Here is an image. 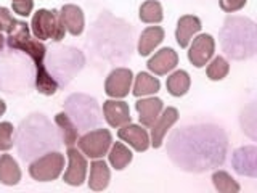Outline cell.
Masks as SVG:
<instances>
[{
    "mask_svg": "<svg viewBox=\"0 0 257 193\" xmlns=\"http://www.w3.org/2000/svg\"><path fill=\"white\" fill-rule=\"evenodd\" d=\"M167 155L187 172H207L225 163L228 137L220 126L193 124L174 131L167 140Z\"/></svg>",
    "mask_w": 257,
    "mask_h": 193,
    "instance_id": "1",
    "label": "cell"
},
{
    "mask_svg": "<svg viewBox=\"0 0 257 193\" xmlns=\"http://www.w3.org/2000/svg\"><path fill=\"white\" fill-rule=\"evenodd\" d=\"M88 45L103 60L116 61L131 58L132 28L124 20L114 18L109 12L100 15L88 32Z\"/></svg>",
    "mask_w": 257,
    "mask_h": 193,
    "instance_id": "2",
    "label": "cell"
},
{
    "mask_svg": "<svg viewBox=\"0 0 257 193\" xmlns=\"http://www.w3.org/2000/svg\"><path fill=\"white\" fill-rule=\"evenodd\" d=\"M15 145L18 148L20 158L26 163L47 151L58 150L61 145V137L58 129H55L47 116L34 113L21 121L16 129Z\"/></svg>",
    "mask_w": 257,
    "mask_h": 193,
    "instance_id": "3",
    "label": "cell"
},
{
    "mask_svg": "<svg viewBox=\"0 0 257 193\" xmlns=\"http://www.w3.org/2000/svg\"><path fill=\"white\" fill-rule=\"evenodd\" d=\"M7 44L12 50H20L31 56V60L34 61L36 66V88L44 95H55L58 92V82L55 77L48 72L45 64L47 56V47L44 45L42 40L32 39L29 34V24L26 21H20L18 26L13 32H10L7 37Z\"/></svg>",
    "mask_w": 257,
    "mask_h": 193,
    "instance_id": "4",
    "label": "cell"
},
{
    "mask_svg": "<svg viewBox=\"0 0 257 193\" xmlns=\"http://www.w3.org/2000/svg\"><path fill=\"white\" fill-rule=\"evenodd\" d=\"M220 45L231 60L252 58L257 52L255 23L243 16H227L220 29Z\"/></svg>",
    "mask_w": 257,
    "mask_h": 193,
    "instance_id": "5",
    "label": "cell"
},
{
    "mask_svg": "<svg viewBox=\"0 0 257 193\" xmlns=\"http://www.w3.org/2000/svg\"><path fill=\"white\" fill-rule=\"evenodd\" d=\"M64 113L72 119L79 132L96 129L101 123V108L96 99L87 93H71L64 100Z\"/></svg>",
    "mask_w": 257,
    "mask_h": 193,
    "instance_id": "6",
    "label": "cell"
},
{
    "mask_svg": "<svg viewBox=\"0 0 257 193\" xmlns=\"http://www.w3.org/2000/svg\"><path fill=\"white\" fill-rule=\"evenodd\" d=\"M45 64H47L48 72L55 77L58 85L64 87L84 68L85 56L82 52L77 50L74 47H61V48L52 50L48 63Z\"/></svg>",
    "mask_w": 257,
    "mask_h": 193,
    "instance_id": "7",
    "label": "cell"
},
{
    "mask_svg": "<svg viewBox=\"0 0 257 193\" xmlns=\"http://www.w3.org/2000/svg\"><path fill=\"white\" fill-rule=\"evenodd\" d=\"M31 31L37 40H55L60 42L64 39L66 28L61 21V16L58 10H45L40 8L34 13L31 21Z\"/></svg>",
    "mask_w": 257,
    "mask_h": 193,
    "instance_id": "8",
    "label": "cell"
},
{
    "mask_svg": "<svg viewBox=\"0 0 257 193\" xmlns=\"http://www.w3.org/2000/svg\"><path fill=\"white\" fill-rule=\"evenodd\" d=\"M64 169V155L60 151H47L29 164V175L37 182H50L58 179Z\"/></svg>",
    "mask_w": 257,
    "mask_h": 193,
    "instance_id": "9",
    "label": "cell"
},
{
    "mask_svg": "<svg viewBox=\"0 0 257 193\" xmlns=\"http://www.w3.org/2000/svg\"><path fill=\"white\" fill-rule=\"evenodd\" d=\"M112 135L108 129H92L87 131L82 137H79L77 148L84 153L87 158L98 159L103 158L111 148Z\"/></svg>",
    "mask_w": 257,
    "mask_h": 193,
    "instance_id": "10",
    "label": "cell"
},
{
    "mask_svg": "<svg viewBox=\"0 0 257 193\" xmlns=\"http://www.w3.org/2000/svg\"><path fill=\"white\" fill-rule=\"evenodd\" d=\"M68 167L64 171L63 180L68 185H72V187H79L82 185L85 177H87V158L82 151H79L74 147H68Z\"/></svg>",
    "mask_w": 257,
    "mask_h": 193,
    "instance_id": "11",
    "label": "cell"
},
{
    "mask_svg": "<svg viewBox=\"0 0 257 193\" xmlns=\"http://www.w3.org/2000/svg\"><path fill=\"white\" fill-rule=\"evenodd\" d=\"M134 72L128 68H116L112 69L104 82V92L111 99H124L128 95L132 87Z\"/></svg>",
    "mask_w": 257,
    "mask_h": 193,
    "instance_id": "12",
    "label": "cell"
},
{
    "mask_svg": "<svg viewBox=\"0 0 257 193\" xmlns=\"http://www.w3.org/2000/svg\"><path fill=\"white\" fill-rule=\"evenodd\" d=\"M215 52V40L211 34H199L193 39L188 52V60L195 68H203L209 63Z\"/></svg>",
    "mask_w": 257,
    "mask_h": 193,
    "instance_id": "13",
    "label": "cell"
},
{
    "mask_svg": "<svg viewBox=\"0 0 257 193\" xmlns=\"http://www.w3.org/2000/svg\"><path fill=\"white\" fill-rule=\"evenodd\" d=\"M231 164L239 175H247L255 179L257 177V148L254 145L241 147L233 151Z\"/></svg>",
    "mask_w": 257,
    "mask_h": 193,
    "instance_id": "14",
    "label": "cell"
},
{
    "mask_svg": "<svg viewBox=\"0 0 257 193\" xmlns=\"http://www.w3.org/2000/svg\"><path fill=\"white\" fill-rule=\"evenodd\" d=\"M177 121H179V111L174 107H167L166 110L161 111L159 118L156 119V123L151 126V147L153 148H161L163 147L164 137L167 131L171 129Z\"/></svg>",
    "mask_w": 257,
    "mask_h": 193,
    "instance_id": "15",
    "label": "cell"
},
{
    "mask_svg": "<svg viewBox=\"0 0 257 193\" xmlns=\"http://www.w3.org/2000/svg\"><path fill=\"white\" fill-rule=\"evenodd\" d=\"M177 64H179V55H177V52L171 47H164L151 56L147 63V66L153 74L164 76L167 72H171L172 69H175Z\"/></svg>",
    "mask_w": 257,
    "mask_h": 193,
    "instance_id": "16",
    "label": "cell"
},
{
    "mask_svg": "<svg viewBox=\"0 0 257 193\" xmlns=\"http://www.w3.org/2000/svg\"><path fill=\"white\" fill-rule=\"evenodd\" d=\"M103 116L111 127H122L132 121L128 105L122 100L103 102Z\"/></svg>",
    "mask_w": 257,
    "mask_h": 193,
    "instance_id": "17",
    "label": "cell"
},
{
    "mask_svg": "<svg viewBox=\"0 0 257 193\" xmlns=\"http://www.w3.org/2000/svg\"><path fill=\"white\" fill-rule=\"evenodd\" d=\"M119 139L128 143L135 151H147L151 145L150 140V135L147 132V129H143L142 126H137V124H125L119 129Z\"/></svg>",
    "mask_w": 257,
    "mask_h": 193,
    "instance_id": "18",
    "label": "cell"
},
{
    "mask_svg": "<svg viewBox=\"0 0 257 193\" xmlns=\"http://www.w3.org/2000/svg\"><path fill=\"white\" fill-rule=\"evenodd\" d=\"M135 110L139 113L140 123L143 127H151L159 118L161 111L164 110V103L158 96H150V99H142L135 103Z\"/></svg>",
    "mask_w": 257,
    "mask_h": 193,
    "instance_id": "19",
    "label": "cell"
},
{
    "mask_svg": "<svg viewBox=\"0 0 257 193\" xmlns=\"http://www.w3.org/2000/svg\"><path fill=\"white\" fill-rule=\"evenodd\" d=\"M60 16L61 21L64 24V28L69 32L71 36H80L84 32V26H85V18H84V12L82 8L77 5H63L60 10Z\"/></svg>",
    "mask_w": 257,
    "mask_h": 193,
    "instance_id": "20",
    "label": "cell"
},
{
    "mask_svg": "<svg viewBox=\"0 0 257 193\" xmlns=\"http://www.w3.org/2000/svg\"><path fill=\"white\" fill-rule=\"evenodd\" d=\"M201 20L195 15H183L182 18L177 21V29H175V39L177 44L182 48L188 47L191 37L198 34L201 31Z\"/></svg>",
    "mask_w": 257,
    "mask_h": 193,
    "instance_id": "21",
    "label": "cell"
},
{
    "mask_svg": "<svg viewBox=\"0 0 257 193\" xmlns=\"http://www.w3.org/2000/svg\"><path fill=\"white\" fill-rule=\"evenodd\" d=\"M111 172L108 164L103 159H95L90 164V177H88V188L93 191H101L109 185Z\"/></svg>",
    "mask_w": 257,
    "mask_h": 193,
    "instance_id": "22",
    "label": "cell"
},
{
    "mask_svg": "<svg viewBox=\"0 0 257 193\" xmlns=\"http://www.w3.org/2000/svg\"><path fill=\"white\" fill-rule=\"evenodd\" d=\"M164 36H166V32L161 26L147 28L142 32V36L139 39V45H137V48H139V53L142 56H148L161 42H163Z\"/></svg>",
    "mask_w": 257,
    "mask_h": 193,
    "instance_id": "23",
    "label": "cell"
},
{
    "mask_svg": "<svg viewBox=\"0 0 257 193\" xmlns=\"http://www.w3.org/2000/svg\"><path fill=\"white\" fill-rule=\"evenodd\" d=\"M55 124L58 127L61 143H64L66 147H74L79 140V129L72 123V119L63 111L55 116Z\"/></svg>",
    "mask_w": 257,
    "mask_h": 193,
    "instance_id": "24",
    "label": "cell"
},
{
    "mask_svg": "<svg viewBox=\"0 0 257 193\" xmlns=\"http://www.w3.org/2000/svg\"><path fill=\"white\" fill-rule=\"evenodd\" d=\"M21 180V169L12 155L0 156V182L4 185H16Z\"/></svg>",
    "mask_w": 257,
    "mask_h": 193,
    "instance_id": "25",
    "label": "cell"
},
{
    "mask_svg": "<svg viewBox=\"0 0 257 193\" xmlns=\"http://www.w3.org/2000/svg\"><path fill=\"white\" fill-rule=\"evenodd\" d=\"M161 82L159 79L148 74V72H139L135 77V84H134V90L132 93L135 96H147V95H155L159 92Z\"/></svg>",
    "mask_w": 257,
    "mask_h": 193,
    "instance_id": "26",
    "label": "cell"
},
{
    "mask_svg": "<svg viewBox=\"0 0 257 193\" xmlns=\"http://www.w3.org/2000/svg\"><path fill=\"white\" fill-rule=\"evenodd\" d=\"M190 85H191V79L188 76V72L183 69L172 72L166 80L167 92L172 96H183L190 90Z\"/></svg>",
    "mask_w": 257,
    "mask_h": 193,
    "instance_id": "27",
    "label": "cell"
},
{
    "mask_svg": "<svg viewBox=\"0 0 257 193\" xmlns=\"http://www.w3.org/2000/svg\"><path fill=\"white\" fill-rule=\"evenodd\" d=\"M108 158H109L111 166L114 167L116 171H122L124 167L131 164L134 155L122 142H116V143H111V150L108 153Z\"/></svg>",
    "mask_w": 257,
    "mask_h": 193,
    "instance_id": "28",
    "label": "cell"
},
{
    "mask_svg": "<svg viewBox=\"0 0 257 193\" xmlns=\"http://www.w3.org/2000/svg\"><path fill=\"white\" fill-rule=\"evenodd\" d=\"M140 20L147 24H155V23H161L164 18L163 13V7L158 2V0H147L143 2L140 7Z\"/></svg>",
    "mask_w": 257,
    "mask_h": 193,
    "instance_id": "29",
    "label": "cell"
},
{
    "mask_svg": "<svg viewBox=\"0 0 257 193\" xmlns=\"http://www.w3.org/2000/svg\"><path fill=\"white\" fill-rule=\"evenodd\" d=\"M212 183H214L215 190H219L222 193H238L239 191L238 182L225 171H215L212 174Z\"/></svg>",
    "mask_w": 257,
    "mask_h": 193,
    "instance_id": "30",
    "label": "cell"
},
{
    "mask_svg": "<svg viewBox=\"0 0 257 193\" xmlns=\"http://www.w3.org/2000/svg\"><path fill=\"white\" fill-rule=\"evenodd\" d=\"M230 72V64L223 56H215V58L207 64L206 74L211 80H222L228 76Z\"/></svg>",
    "mask_w": 257,
    "mask_h": 193,
    "instance_id": "31",
    "label": "cell"
},
{
    "mask_svg": "<svg viewBox=\"0 0 257 193\" xmlns=\"http://www.w3.org/2000/svg\"><path fill=\"white\" fill-rule=\"evenodd\" d=\"M15 127L12 123H0V151H8L15 145Z\"/></svg>",
    "mask_w": 257,
    "mask_h": 193,
    "instance_id": "32",
    "label": "cell"
},
{
    "mask_svg": "<svg viewBox=\"0 0 257 193\" xmlns=\"http://www.w3.org/2000/svg\"><path fill=\"white\" fill-rule=\"evenodd\" d=\"M18 23L20 21L10 13L8 8L0 7V32H7V34H10V32H13L16 29Z\"/></svg>",
    "mask_w": 257,
    "mask_h": 193,
    "instance_id": "33",
    "label": "cell"
},
{
    "mask_svg": "<svg viewBox=\"0 0 257 193\" xmlns=\"http://www.w3.org/2000/svg\"><path fill=\"white\" fill-rule=\"evenodd\" d=\"M13 12L20 16H29L34 8V0H12Z\"/></svg>",
    "mask_w": 257,
    "mask_h": 193,
    "instance_id": "34",
    "label": "cell"
},
{
    "mask_svg": "<svg viewBox=\"0 0 257 193\" xmlns=\"http://www.w3.org/2000/svg\"><path fill=\"white\" fill-rule=\"evenodd\" d=\"M247 0H219V5L225 13H235L244 8Z\"/></svg>",
    "mask_w": 257,
    "mask_h": 193,
    "instance_id": "35",
    "label": "cell"
},
{
    "mask_svg": "<svg viewBox=\"0 0 257 193\" xmlns=\"http://www.w3.org/2000/svg\"><path fill=\"white\" fill-rule=\"evenodd\" d=\"M5 42H7V39L4 37L2 32H0V52H4V48H5Z\"/></svg>",
    "mask_w": 257,
    "mask_h": 193,
    "instance_id": "36",
    "label": "cell"
},
{
    "mask_svg": "<svg viewBox=\"0 0 257 193\" xmlns=\"http://www.w3.org/2000/svg\"><path fill=\"white\" fill-rule=\"evenodd\" d=\"M5 111H7V105H5L4 100H0V116H2Z\"/></svg>",
    "mask_w": 257,
    "mask_h": 193,
    "instance_id": "37",
    "label": "cell"
}]
</instances>
